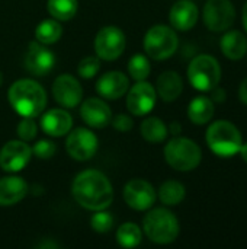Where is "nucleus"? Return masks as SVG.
<instances>
[{
  "instance_id": "bb28decb",
  "label": "nucleus",
  "mask_w": 247,
  "mask_h": 249,
  "mask_svg": "<svg viewBox=\"0 0 247 249\" xmlns=\"http://www.w3.org/2000/svg\"><path fill=\"white\" fill-rule=\"evenodd\" d=\"M77 0H48V13L57 20H70L77 12Z\"/></svg>"
},
{
  "instance_id": "5701e85b",
  "label": "nucleus",
  "mask_w": 247,
  "mask_h": 249,
  "mask_svg": "<svg viewBox=\"0 0 247 249\" xmlns=\"http://www.w3.org/2000/svg\"><path fill=\"white\" fill-rule=\"evenodd\" d=\"M214 115V102L207 96H197L188 107V117L194 124H207Z\"/></svg>"
},
{
  "instance_id": "7ed1b4c3",
  "label": "nucleus",
  "mask_w": 247,
  "mask_h": 249,
  "mask_svg": "<svg viewBox=\"0 0 247 249\" xmlns=\"http://www.w3.org/2000/svg\"><path fill=\"white\" fill-rule=\"evenodd\" d=\"M207 144L217 156L230 158L240 152L243 139L239 128L233 123L220 120L208 127Z\"/></svg>"
},
{
  "instance_id": "39448f33",
  "label": "nucleus",
  "mask_w": 247,
  "mask_h": 249,
  "mask_svg": "<svg viewBox=\"0 0 247 249\" xmlns=\"http://www.w3.org/2000/svg\"><path fill=\"white\" fill-rule=\"evenodd\" d=\"M201 147L191 139L175 137L165 147L166 162L176 171L188 172L201 163Z\"/></svg>"
},
{
  "instance_id": "aec40b11",
  "label": "nucleus",
  "mask_w": 247,
  "mask_h": 249,
  "mask_svg": "<svg viewBox=\"0 0 247 249\" xmlns=\"http://www.w3.org/2000/svg\"><path fill=\"white\" fill-rule=\"evenodd\" d=\"M28 194V184L19 177L0 179V206H13Z\"/></svg>"
},
{
  "instance_id": "2f4dec72",
  "label": "nucleus",
  "mask_w": 247,
  "mask_h": 249,
  "mask_svg": "<svg viewBox=\"0 0 247 249\" xmlns=\"http://www.w3.org/2000/svg\"><path fill=\"white\" fill-rule=\"evenodd\" d=\"M16 133H17V136H19L20 140L31 142V140H33L36 137V133H38L36 123L33 121V118L23 117V120L17 124Z\"/></svg>"
},
{
  "instance_id": "393cba45",
  "label": "nucleus",
  "mask_w": 247,
  "mask_h": 249,
  "mask_svg": "<svg viewBox=\"0 0 247 249\" xmlns=\"http://www.w3.org/2000/svg\"><path fill=\"white\" fill-rule=\"evenodd\" d=\"M61 35H63V29L57 19H45L35 29L36 41L44 45L57 42L61 38Z\"/></svg>"
},
{
  "instance_id": "2eb2a0df",
  "label": "nucleus",
  "mask_w": 247,
  "mask_h": 249,
  "mask_svg": "<svg viewBox=\"0 0 247 249\" xmlns=\"http://www.w3.org/2000/svg\"><path fill=\"white\" fill-rule=\"evenodd\" d=\"M55 64V55L41 42H31L25 54V67L33 76L48 74Z\"/></svg>"
},
{
  "instance_id": "6e6552de",
  "label": "nucleus",
  "mask_w": 247,
  "mask_h": 249,
  "mask_svg": "<svg viewBox=\"0 0 247 249\" xmlns=\"http://www.w3.org/2000/svg\"><path fill=\"white\" fill-rule=\"evenodd\" d=\"M204 23L213 32H223L231 28L236 10L230 0H208L202 12Z\"/></svg>"
},
{
  "instance_id": "473e14b6",
  "label": "nucleus",
  "mask_w": 247,
  "mask_h": 249,
  "mask_svg": "<svg viewBox=\"0 0 247 249\" xmlns=\"http://www.w3.org/2000/svg\"><path fill=\"white\" fill-rule=\"evenodd\" d=\"M55 143L51 140H39L32 147V155H35L39 159H51L55 155Z\"/></svg>"
},
{
  "instance_id": "c756f323",
  "label": "nucleus",
  "mask_w": 247,
  "mask_h": 249,
  "mask_svg": "<svg viewBox=\"0 0 247 249\" xmlns=\"http://www.w3.org/2000/svg\"><path fill=\"white\" fill-rule=\"evenodd\" d=\"M90 226L93 231H96L98 233H105L109 232L114 226V217L111 213L103 212V210H98L92 219H90Z\"/></svg>"
},
{
  "instance_id": "ddd939ff",
  "label": "nucleus",
  "mask_w": 247,
  "mask_h": 249,
  "mask_svg": "<svg viewBox=\"0 0 247 249\" xmlns=\"http://www.w3.org/2000/svg\"><path fill=\"white\" fill-rule=\"evenodd\" d=\"M52 96L63 108H74L82 102L83 89L71 74H61L52 83Z\"/></svg>"
},
{
  "instance_id": "4c0bfd02",
  "label": "nucleus",
  "mask_w": 247,
  "mask_h": 249,
  "mask_svg": "<svg viewBox=\"0 0 247 249\" xmlns=\"http://www.w3.org/2000/svg\"><path fill=\"white\" fill-rule=\"evenodd\" d=\"M239 153L242 155V158H243V159L247 162V143L242 144V147H240V152H239Z\"/></svg>"
},
{
  "instance_id": "e433bc0d",
  "label": "nucleus",
  "mask_w": 247,
  "mask_h": 249,
  "mask_svg": "<svg viewBox=\"0 0 247 249\" xmlns=\"http://www.w3.org/2000/svg\"><path fill=\"white\" fill-rule=\"evenodd\" d=\"M167 130H169V133H172L173 136H178V134H179V133L182 131V125H181V124H179L178 121H173V123L170 124V127H169Z\"/></svg>"
},
{
  "instance_id": "4be33fe9",
  "label": "nucleus",
  "mask_w": 247,
  "mask_h": 249,
  "mask_svg": "<svg viewBox=\"0 0 247 249\" xmlns=\"http://www.w3.org/2000/svg\"><path fill=\"white\" fill-rule=\"evenodd\" d=\"M221 51L230 60H240L247 53V38L240 31H229L221 38Z\"/></svg>"
},
{
  "instance_id": "dca6fc26",
  "label": "nucleus",
  "mask_w": 247,
  "mask_h": 249,
  "mask_svg": "<svg viewBox=\"0 0 247 249\" xmlns=\"http://www.w3.org/2000/svg\"><path fill=\"white\" fill-rule=\"evenodd\" d=\"M80 115L83 121L93 128H105L111 124L112 112L108 104L99 98H89L82 104Z\"/></svg>"
},
{
  "instance_id": "58836bf2",
  "label": "nucleus",
  "mask_w": 247,
  "mask_h": 249,
  "mask_svg": "<svg viewBox=\"0 0 247 249\" xmlns=\"http://www.w3.org/2000/svg\"><path fill=\"white\" fill-rule=\"evenodd\" d=\"M243 25H245V28H246L247 31V1L246 4H245V7H243Z\"/></svg>"
},
{
  "instance_id": "ea45409f",
  "label": "nucleus",
  "mask_w": 247,
  "mask_h": 249,
  "mask_svg": "<svg viewBox=\"0 0 247 249\" xmlns=\"http://www.w3.org/2000/svg\"><path fill=\"white\" fill-rule=\"evenodd\" d=\"M1 83H3V73H1V70H0V86H1Z\"/></svg>"
},
{
  "instance_id": "0eeeda50",
  "label": "nucleus",
  "mask_w": 247,
  "mask_h": 249,
  "mask_svg": "<svg viewBox=\"0 0 247 249\" xmlns=\"http://www.w3.org/2000/svg\"><path fill=\"white\" fill-rule=\"evenodd\" d=\"M179 39L176 32L166 25H154L144 36V50L153 60H166L178 50Z\"/></svg>"
},
{
  "instance_id": "f704fd0d",
  "label": "nucleus",
  "mask_w": 247,
  "mask_h": 249,
  "mask_svg": "<svg viewBox=\"0 0 247 249\" xmlns=\"http://www.w3.org/2000/svg\"><path fill=\"white\" fill-rule=\"evenodd\" d=\"M211 93H213V102H218V104H221V102H224L226 101V90L223 89V88H218V85L214 88V89H211L210 90Z\"/></svg>"
},
{
  "instance_id": "4468645a",
  "label": "nucleus",
  "mask_w": 247,
  "mask_h": 249,
  "mask_svg": "<svg viewBox=\"0 0 247 249\" xmlns=\"http://www.w3.org/2000/svg\"><path fill=\"white\" fill-rule=\"evenodd\" d=\"M124 200L131 209L144 212L154 204L156 191L153 185L144 179H131L124 188Z\"/></svg>"
},
{
  "instance_id": "20e7f679",
  "label": "nucleus",
  "mask_w": 247,
  "mask_h": 249,
  "mask_svg": "<svg viewBox=\"0 0 247 249\" xmlns=\"http://www.w3.org/2000/svg\"><path fill=\"white\" fill-rule=\"evenodd\" d=\"M143 229L147 238L159 245L172 244L179 235V222L167 209H154L143 220Z\"/></svg>"
},
{
  "instance_id": "9b49d317",
  "label": "nucleus",
  "mask_w": 247,
  "mask_h": 249,
  "mask_svg": "<svg viewBox=\"0 0 247 249\" xmlns=\"http://www.w3.org/2000/svg\"><path fill=\"white\" fill-rule=\"evenodd\" d=\"M32 158V149L23 140H10L0 150V166L6 172L22 171Z\"/></svg>"
},
{
  "instance_id": "7c9ffc66",
  "label": "nucleus",
  "mask_w": 247,
  "mask_h": 249,
  "mask_svg": "<svg viewBox=\"0 0 247 249\" xmlns=\"http://www.w3.org/2000/svg\"><path fill=\"white\" fill-rule=\"evenodd\" d=\"M100 70V58L99 57H86L79 63L77 71L83 79L95 77Z\"/></svg>"
},
{
  "instance_id": "b1692460",
  "label": "nucleus",
  "mask_w": 247,
  "mask_h": 249,
  "mask_svg": "<svg viewBox=\"0 0 247 249\" xmlns=\"http://www.w3.org/2000/svg\"><path fill=\"white\" fill-rule=\"evenodd\" d=\"M140 133L148 143H162L167 137L169 130L159 117H150L141 123Z\"/></svg>"
},
{
  "instance_id": "f03ea898",
  "label": "nucleus",
  "mask_w": 247,
  "mask_h": 249,
  "mask_svg": "<svg viewBox=\"0 0 247 249\" xmlns=\"http://www.w3.org/2000/svg\"><path fill=\"white\" fill-rule=\"evenodd\" d=\"M12 108L20 115L35 118L42 114L47 107V93L44 88L31 79L16 80L7 92Z\"/></svg>"
},
{
  "instance_id": "1a4fd4ad",
  "label": "nucleus",
  "mask_w": 247,
  "mask_h": 249,
  "mask_svg": "<svg viewBox=\"0 0 247 249\" xmlns=\"http://www.w3.org/2000/svg\"><path fill=\"white\" fill-rule=\"evenodd\" d=\"M125 44V35L118 26H105L95 38V51L100 60L114 61L121 57Z\"/></svg>"
},
{
  "instance_id": "412c9836",
  "label": "nucleus",
  "mask_w": 247,
  "mask_h": 249,
  "mask_svg": "<svg viewBox=\"0 0 247 249\" xmlns=\"http://www.w3.org/2000/svg\"><path fill=\"white\" fill-rule=\"evenodd\" d=\"M156 89H157L156 93H159V96L165 102H173L181 96V93L183 90L182 77L179 76V73H176L173 70L165 71L157 77Z\"/></svg>"
},
{
  "instance_id": "f257e3e1",
  "label": "nucleus",
  "mask_w": 247,
  "mask_h": 249,
  "mask_svg": "<svg viewBox=\"0 0 247 249\" xmlns=\"http://www.w3.org/2000/svg\"><path fill=\"white\" fill-rule=\"evenodd\" d=\"M71 194L79 206L92 212L108 209L114 200V188L109 179L95 169L83 171L74 178Z\"/></svg>"
},
{
  "instance_id": "6ab92c4d",
  "label": "nucleus",
  "mask_w": 247,
  "mask_h": 249,
  "mask_svg": "<svg viewBox=\"0 0 247 249\" xmlns=\"http://www.w3.org/2000/svg\"><path fill=\"white\" fill-rule=\"evenodd\" d=\"M73 125V118L66 109L54 108L47 111L41 118V127L44 133L52 137H61L70 133Z\"/></svg>"
},
{
  "instance_id": "72a5a7b5",
  "label": "nucleus",
  "mask_w": 247,
  "mask_h": 249,
  "mask_svg": "<svg viewBox=\"0 0 247 249\" xmlns=\"http://www.w3.org/2000/svg\"><path fill=\"white\" fill-rule=\"evenodd\" d=\"M111 123H112L114 128H115V130H118V131H121V133H127V131H130V130L132 128V125H134L132 120H131L128 115H125V114H119V115H116L115 118H112V120H111Z\"/></svg>"
},
{
  "instance_id": "f8f14e48",
  "label": "nucleus",
  "mask_w": 247,
  "mask_h": 249,
  "mask_svg": "<svg viewBox=\"0 0 247 249\" xmlns=\"http://www.w3.org/2000/svg\"><path fill=\"white\" fill-rule=\"evenodd\" d=\"M156 89L148 82H137L127 95V108L132 115L143 117L148 114L156 105Z\"/></svg>"
},
{
  "instance_id": "a211bd4d",
  "label": "nucleus",
  "mask_w": 247,
  "mask_h": 249,
  "mask_svg": "<svg viewBox=\"0 0 247 249\" xmlns=\"http://www.w3.org/2000/svg\"><path fill=\"white\" fill-rule=\"evenodd\" d=\"M169 20L178 31H189L198 20V7L191 0L176 1L169 13Z\"/></svg>"
},
{
  "instance_id": "c9c22d12",
  "label": "nucleus",
  "mask_w": 247,
  "mask_h": 249,
  "mask_svg": "<svg viewBox=\"0 0 247 249\" xmlns=\"http://www.w3.org/2000/svg\"><path fill=\"white\" fill-rule=\"evenodd\" d=\"M239 98L243 104L247 105V77L243 79V82L240 83V88H239Z\"/></svg>"
},
{
  "instance_id": "9d476101",
  "label": "nucleus",
  "mask_w": 247,
  "mask_h": 249,
  "mask_svg": "<svg viewBox=\"0 0 247 249\" xmlns=\"http://www.w3.org/2000/svg\"><path fill=\"white\" fill-rule=\"evenodd\" d=\"M67 153L76 160H89L98 150V137L87 128H76L66 140Z\"/></svg>"
},
{
  "instance_id": "423d86ee",
  "label": "nucleus",
  "mask_w": 247,
  "mask_h": 249,
  "mask_svg": "<svg viewBox=\"0 0 247 249\" xmlns=\"http://www.w3.org/2000/svg\"><path fill=\"white\" fill-rule=\"evenodd\" d=\"M188 79L197 90L210 92L220 83V63L213 55L201 54L191 61L188 67Z\"/></svg>"
},
{
  "instance_id": "cd10ccee",
  "label": "nucleus",
  "mask_w": 247,
  "mask_h": 249,
  "mask_svg": "<svg viewBox=\"0 0 247 249\" xmlns=\"http://www.w3.org/2000/svg\"><path fill=\"white\" fill-rule=\"evenodd\" d=\"M141 229L135 223H124L116 232V242L122 248H135L141 242Z\"/></svg>"
},
{
  "instance_id": "f3484780",
  "label": "nucleus",
  "mask_w": 247,
  "mask_h": 249,
  "mask_svg": "<svg viewBox=\"0 0 247 249\" xmlns=\"http://www.w3.org/2000/svg\"><path fill=\"white\" fill-rule=\"evenodd\" d=\"M130 80L122 71H108L96 83V90L102 98L119 99L128 92Z\"/></svg>"
},
{
  "instance_id": "c85d7f7f",
  "label": "nucleus",
  "mask_w": 247,
  "mask_h": 249,
  "mask_svg": "<svg viewBox=\"0 0 247 249\" xmlns=\"http://www.w3.org/2000/svg\"><path fill=\"white\" fill-rule=\"evenodd\" d=\"M150 61L147 60L146 55L143 54H135L132 55V58L130 60L128 63V71H130V76L140 82V80H146L150 74Z\"/></svg>"
},
{
  "instance_id": "a878e982",
  "label": "nucleus",
  "mask_w": 247,
  "mask_h": 249,
  "mask_svg": "<svg viewBox=\"0 0 247 249\" xmlns=\"http://www.w3.org/2000/svg\"><path fill=\"white\" fill-rule=\"evenodd\" d=\"M159 198L166 206H178L185 198V187L178 181H166L159 190Z\"/></svg>"
}]
</instances>
